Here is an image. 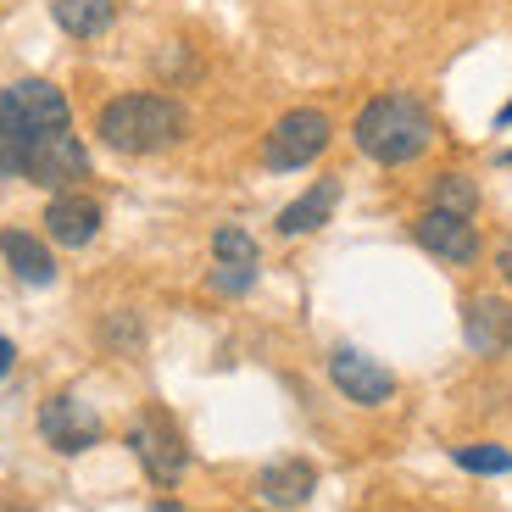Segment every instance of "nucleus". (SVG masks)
<instances>
[{"label":"nucleus","mask_w":512,"mask_h":512,"mask_svg":"<svg viewBox=\"0 0 512 512\" xmlns=\"http://www.w3.org/2000/svg\"><path fill=\"white\" fill-rule=\"evenodd\" d=\"M0 512H34V507H17V501H6V507H0Z\"/></svg>","instance_id":"a878e982"},{"label":"nucleus","mask_w":512,"mask_h":512,"mask_svg":"<svg viewBox=\"0 0 512 512\" xmlns=\"http://www.w3.org/2000/svg\"><path fill=\"white\" fill-rule=\"evenodd\" d=\"M101 223H106L101 201H90V195H78V190L51 195V206H45V234L56 245H67V251H84L101 234Z\"/></svg>","instance_id":"9b49d317"},{"label":"nucleus","mask_w":512,"mask_h":512,"mask_svg":"<svg viewBox=\"0 0 512 512\" xmlns=\"http://www.w3.org/2000/svg\"><path fill=\"white\" fill-rule=\"evenodd\" d=\"M12 362H17V346H12V340H6V334H0V379L12 373Z\"/></svg>","instance_id":"5701e85b"},{"label":"nucleus","mask_w":512,"mask_h":512,"mask_svg":"<svg viewBox=\"0 0 512 512\" xmlns=\"http://www.w3.org/2000/svg\"><path fill=\"white\" fill-rule=\"evenodd\" d=\"M496 128H512V101H507V106H501V112H496Z\"/></svg>","instance_id":"b1692460"},{"label":"nucleus","mask_w":512,"mask_h":512,"mask_svg":"<svg viewBox=\"0 0 512 512\" xmlns=\"http://www.w3.org/2000/svg\"><path fill=\"white\" fill-rule=\"evenodd\" d=\"M151 512H179V507H173V501H156V507Z\"/></svg>","instance_id":"393cba45"},{"label":"nucleus","mask_w":512,"mask_h":512,"mask_svg":"<svg viewBox=\"0 0 512 512\" xmlns=\"http://www.w3.org/2000/svg\"><path fill=\"white\" fill-rule=\"evenodd\" d=\"M123 446L134 451V462H140L145 474H151V485H179L184 474H190V446H184V429L173 423V412L162 407H145L140 418L128 423Z\"/></svg>","instance_id":"7ed1b4c3"},{"label":"nucleus","mask_w":512,"mask_h":512,"mask_svg":"<svg viewBox=\"0 0 512 512\" xmlns=\"http://www.w3.org/2000/svg\"><path fill=\"white\" fill-rule=\"evenodd\" d=\"M329 384L346 401H357V407H384V401L396 396V373L384 368L379 357L357 351V346H334L329 351Z\"/></svg>","instance_id":"0eeeda50"},{"label":"nucleus","mask_w":512,"mask_h":512,"mask_svg":"<svg viewBox=\"0 0 512 512\" xmlns=\"http://www.w3.org/2000/svg\"><path fill=\"white\" fill-rule=\"evenodd\" d=\"M101 334H106V340H112L117 351H134V346H140V323H134V312H117V318L106 323Z\"/></svg>","instance_id":"412c9836"},{"label":"nucleus","mask_w":512,"mask_h":512,"mask_svg":"<svg viewBox=\"0 0 512 512\" xmlns=\"http://www.w3.org/2000/svg\"><path fill=\"white\" fill-rule=\"evenodd\" d=\"M496 273H501V284H512V234L496 245Z\"/></svg>","instance_id":"4be33fe9"},{"label":"nucleus","mask_w":512,"mask_h":512,"mask_svg":"<svg viewBox=\"0 0 512 512\" xmlns=\"http://www.w3.org/2000/svg\"><path fill=\"white\" fill-rule=\"evenodd\" d=\"M51 17L73 39H101L117 23V0H51Z\"/></svg>","instance_id":"2eb2a0df"},{"label":"nucleus","mask_w":512,"mask_h":512,"mask_svg":"<svg viewBox=\"0 0 512 512\" xmlns=\"http://www.w3.org/2000/svg\"><path fill=\"white\" fill-rule=\"evenodd\" d=\"M351 140L368 162L379 167H407L435 145V112L418 95H373L351 123Z\"/></svg>","instance_id":"f257e3e1"},{"label":"nucleus","mask_w":512,"mask_h":512,"mask_svg":"<svg viewBox=\"0 0 512 512\" xmlns=\"http://www.w3.org/2000/svg\"><path fill=\"white\" fill-rule=\"evenodd\" d=\"M268 512H273V507H268Z\"/></svg>","instance_id":"bb28decb"},{"label":"nucleus","mask_w":512,"mask_h":512,"mask_svg":"<svg viewBox=\"0 0 512 512\" xmlns=\"http://www.w3.org/2000/svg\"><path fill=\"white\" fill-rule=\"evenodd\" d=\"M423 206H440V212H462V218H474L479 212V184L468 173H435L429 179V201Z\"/></svg>","instance_id":"f3484780"},{"label":"nucleus","mask_w":512,"mask_h":512,"mask_svg":"<svg viewBox=\"0 0 512 512\" xmlns=\"http://www.w3.org/2000/svg\"><path fill=\"white\" fill-rule=\"evenodd\" d=\"M28 145H34V128L23 123L12 90H0V179H23Z\"/></svg>","instance_id":"dca6fc26"},{"label":"nucleus","mask_w":512,"mask_h":512,"mask_svg":"<svg viewBox=\"0 0 512 512\" xmlns=\"http://www.w3.org/2000/svg\"><path fill=\"white\" fill-rule=\"evenodd\" d=\"M212 256H218V268H256V240L240 223H218L212 229Z\"/></svg>","instance_id":"a211bd4d"},{"label":"nucleus","mask_w":512,"mask_h":512,"mask_svg":"<svg viewBox=\"0 0 512 512\" xmlns=\"http://www.w3.org/2000/svg\"><path fill=\"white\" fill-rule=\"evenodd\" d=\"M23 179L62 195V190H73L78 179H90V151H84V140H78L73 128H45V134H34V145H28Z\"/></svg>","instance_id":"39448f33"},{"label":"nucleus","mask_w":512,"mask_h":512,"mask_svg":"<svg viewBox=\"0 0 512 512\" xmlns=\"http://www.w3.org/2000/svg\"><path fill=\"white\" fill-rule=\"evenodd\" d=\"M39 440L51 451H62V457H78V451L101 446V418H95V407L84 396L62 390V396H51L39 407Z\"/></svg>","instance_id":"423d86ee"},{"label":"nucleus","mask_w":512,"mask_h":512,"mask_svg":"<svg viewBox=\"0 0 512 512\" xmlns=\"http://www.w3.org/2000/svg\"><path fill=\"white\" fill-rule=\"evenodd\" d=\"M329 140H334L329 112L295 106V112H284L279 123L268 128V140H262V167H273V173H301V167H312L323 151H329Z\"/></svg>","instance_id":"20e7f679"},{"label":"nucleus","mask_w":512,"mask_h":512,"mask_svg":"<svg viewBox=\"0 0 512 512\" xmlns=\"http://www.w3.org/2000/svg\"><path fill=\"white\" fill-rule=\"evenodd\" d=\"M206 284H212L218 295H245L256 284V268H212V279H206Z\"/></svg>","instance_id":"aec40b11"},{"label":"nucleus","mask_w":512,"mask_h":512,"mask_svg":"<svg viewBox=\"0 0 512 512\" xmlns=\"http://www.w3.org/2000/svg\"><path fill=\"white\" fill-rule=\"evenodd\" d=\"M462 474H512V451L496 446V440H474V446H457L451 451Z\"/></svg>","instance_id":"6ab92c4d"},{"label":"nucleus","mask_w":512,"mask_h":512,"mask_svg":"<svg viewBox=\"0 0 512 512\" xmlns=\"http://www.w3.org/2000/svg\"><path fill=\"white\" fill-rule=\"evenodd\" d=\"M184 128H190V112H184L173 95H151V90L117 95V101H106L101 117H95L101 145L117 156H156V151H167V145H179Z\"/></svg>","instance_id":"f03ea898"},{"label":"nucleus","mask_w":512,"mask_h":512,"mask_svg":"<svg viewBox=\"0 0 512 512\" xmlns=\"http://www.w3.org/2000/svg\"><path fill=\"white\" fill-rule=\"evenodd\" d=\"M462 340L474 357H507L512 351V301L507 295H468L462 301Z\"/></svg>","instance_id":"1a4fd4ad"},{"label":"nucleus","mask_w":512,"mask_h":512,"mask_svg":"<svg viewBox=\"0 0 512 512\" xmlns=\"http://www.w3.org/2000/svg\"><path fill=\"white\" fill-rule=\"evenodd\" d=\"M256 496H262V507H273V512L307 507V501L318 496V468H312L307 457H279V462H268V468L256 474Z\"/></svg>","instance_id":"9d476101"},{"label":"nucleus","mask_w":512,"mask_h":512,"mask_svg":"<svg viewBox=\"0 0 512 512\" xmlns=\"http://www.w3.org/2000/svg\"><path fill=\"white\" fill-rule=\"evenodd\" d=\"M0 256H6V268L17 273V284H28V290L56 284V256L45 251V240H34L28 229H0Z\"/></svg>","instance_id":"4468645a"},{"label":"nucleus","mask_w":512,"mask_h":512,"mask_svg":"<svg viewBox=\"0 0 512 512\" xmlns=\"http://www.w3.org/2000/svg\"><path fill=\"white\" fill-rule=\"evenodd\" d=\"M334 206H340V179H318L312 190H301V195H295V201L279 212V218H273V229H279V240L318 234L323 223L334 218Z\"/></svg>","instance_id":"f8f14e48"},{"label":"nucleus","mask_w":512,"mask_h":512,"mask_svg":"<svg viewBox=\"0 0 512 512\" xmlns=\"http://www.w3.org/2000/svg\"><path fill=\"white\" fill-rule=\"evenodd\" d=\"M6 90H12L17 112H23V123L34 134H45V128H73V106H67V95L56 90L51 78H17Z\"/></svg>","instance_id":"ddd939ff"},{"label":"nucleus","mask_w":512,"mask_h":512,"mask_svg":"<svg viewBox=\"0 0 512 512\" xmlns=\"http://www.w3.org/2000/svg\"><path fill=\"white\" fill-rule=\"evenodd\" d=\"M412 240H418L429 256L451 262V268H468V262H479V229H474V218H462V212L423 206L418 223H412Z\"/></svg>","instance_id":"6e6552de"}]
</instances>
